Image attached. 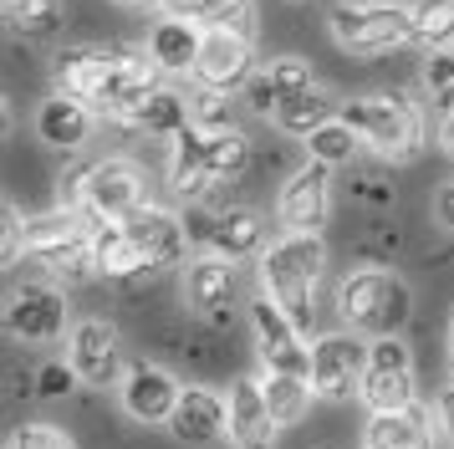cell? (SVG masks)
Segmentation results:
<instances>
[{"mask_svg": "<svg viewBox=\"0 0 454 449\" xmlns=\"http://www.w3.org/2000/svg\"><path fill=\"white\" fill-rule=\"evenodd\" d=\"M322 261H327L322 235H296V230H286V240H276L266 256H261V291H266L301 332H311V311H317V306H311V291H317Z\"/></svg>", "mask_w": 454, "mask_h": 449, "instance_id": "obj_1", "label": "cell"}, {"mask_svg": "<svg viewBox=\"0 0 454 449\" xmlns=\"http://www.w3.org/2000/svg\"><path fill=\"white\" fill-rule=\"evenodd\" d=\"M337 118L348 122L357 138L368 143L378 159H393L403 163L424 148V118L419 107L403 98H357V102H342Z\"/></svg>", "mask_w": 454, "mask_h": 449, "instance_id": "obj_2", "label": "cell"}, {"mask_svg": "<svg viewBox=\"0 0 454 449\" xmlns=\"http://www.w3.org/2000/svg\"><path fill=\"white\" fill-rule=\"evenodd\" d=\"M337 306H342V317H348L357 332H372V337H388L398 327L413 317V291L403 276H393V271H352L342 291H337Z\"/></svg>", "mask_w": 454, "mask_h": 449, "instance_id": "obj_3", "label": "cell"}, {"mask_svg": "<svg viewBox=\"0 0 454 449\" xmlns=\"http://www.w3.org/2000/svg\"><path fill=\"white\" fill-rule=\"evenodd\" d=\"M332 36L352 57H383L393 46L413 41V11L409 5H388V0H368V5H337L332 11Z\"/></svg>", "mask_w": 454, "mask_h": 449, "instance_id": "obj_4", "label": "cell"}, {"mask_svg": "<svg viewBox=\"0 0 454 449\" xmlns=\"http://www.w3.org/2000/svg\"><path fill=\"white\" fill-rule=\"evenodd\" d=\"M357 398L368 408H409L413 398V352L398 343V332L378 337L368 347V363H363V383H357Z\"/></svg>", "mask_w": 454, "mask_h": 449, "instance_id": "obj_5", "label": "cell"}, {"mask_svg": "<svg viewBox=\"0 0 454 449\" xmlns=\"http://www.w3.org/2000/svg\"><path fill=\"white\" fill-rule=\"evenodd\" d=\"M5 332L16 343H57L67 332V296L46 281H26L5 296Z\"/></svg>", "mask_w": 454, "mask_h": 449, "instance_id": "obj_6", "label": "cell"}, {"mask_svg": "<svg viewBox=\"0 0 454 449\" xmlns=\"http://www.w3.org/2000/svg\"><path fill=\"white\" fill-rule=\"evenodd\" d=\"M250 322H255V343H261V363L276 367V373H296V378H311V347L301 343L307 332L291 322L281 306L261 296L250 302Z\"/></svg>", "mask_w": 454, "mask_h": 449, "instance_id": "obj_7", "label": "cell"}, {"mask_svg": "<svg viewBox=\"0 0 454 449\" xmlns=\"http://www.w3.org/2000/svg\"><path fill=\"white\" fill-rule=\"evenodd\" d=\"M332 209V169L311 159L307 169H296L286 184H281V200H276V215L286 230L296 235H322Z\"/></svg>", "mask_w": 454, "mask_h": 449, "instance_id": "obj_8", "label": "cell"}, {"mask_svg": "<svg viewBox=\"0 0 454 449\" xmlns=\"http://www.w3.org/2000/svg\"><path fill=\"white\" fill-rule=\"evenodd\" d=\"M144 204V174L128 159H98L87 174L82 215L87 220H128Z\"/></svg>", "mask_w": 454, "mask_h": 449, "instance_id": "obj_9", "label": "cell"}, {"mask_svg": "<svg viewBox=\"0 0 454 449\" xmlns=\"http://www.w3.org/2000/svg\"><path fill=\"white\" fill-rule=\"evenodd\" d=\"M363 363H368V347L348 337V332H332L322 343L311 347V393L317 398H332V404H342L357 393L363 383Z\"/></svg>", "mask_w": 454, "mask_h": 449, "instance_id": "obj_10", "label": "cell"}, {"mask_svg": "<svg viewBox=\"0 0 454 449\" xmlns=\"http://www.w3.org/2000/svg\"><path fill=\"white\" fill-rule=\"evenodd\" d=\"M250 72H255V46H250V36H235V31L205 26L200 57H194V82H200V87L235 92V87H246L250 82Z\"/></svg>", "mask_w": 454, "mask_h": 449, "instance_id": "obj_11", "label": "cell"}, {"mask_svg": "<svg viewBox=\"0 0 454 449\" xmlns=\"http://www.w3.org/2000/svg\"><path fill=\"white\" fill-rule=\"evenodd\" d=\"M128 230L144 250V265L148 271H168V265L184 261L189 250V224L174 215V209H159V204H138L128 215Z\"/></svg>", "mask_w": 454, "mask_h": 449, "instance_id": "obj_12", "label": "cell"}, {"mask_svg": "<svg viewBox=\"0 0 454 449\" xmlns=\"http://www.w3.org/2000/svg\"><path fill=\"white\" fill-rule=\"evenodd\" d=\"M67 347H72V367H77L82 383L107 388L123 378V343H118V332L107 322H77Z\"/></svg>", "mask_w": 454, "mask_h": 449, "instance_id": "obj_13", "label": "cell"}, {"mask_svg": "<svg viewBox=\"0 0 454 449\" xmlns=\"http://www.w3.org/2000/svg\"><path fill=\"white\" fill-rule=\"evenodd\" d=\"M92 261H98L103 276H113V281H123V286H144L159 276V271L144 265V250L133 240L128 220H92Z\"/></svg>", "mask_w": 454, "mask_h": 449, "instance_id": "obj_14", "label": "cell"}, {"mask_svg": "<svg viewBox=\"0 0 454 449\" xmlns=\"http://www.w3.org/2000/svg\"><path fill=\"white\" fill-rule=\"evenodd\" d=\"M123 408L128 419H138V424H168V414L179 404V383H174V373L153 363H138L123 373Z\"/></svg>", "mask_w": 454, "mask_h": 449, "instance_id": "obj_15", "label": "cell"}, {"mask_svg": "<svg viewBox=\"0 0 454 449\" xmlns=\"http://www.w3.org/2000/svg\"><path fill=\"white\" fill-rule=\"evenodd\" d=\"M168 429L184 445H215L230 434V404L209 388H179V404L168 414Z\"/></svg>", "mask_w": 454, "mask_h": 449, "instance_id": "obj_16", "label": "cell"}, {"mask_svg": "<svg viewBox=\"0 0 454 449\" xmlns=\"http://www.w3.org/2000/svg\"><path fill=\"white\" fill-rule=\"evenodd\" d=\"M230 296H235V261L225 256H200V261H189V276H184V302L194 317H205V322H220L230 311Z\"/></svg>", "mask_w": 454, "mask_h": 449, "instance_id": "obj_17", "label": "cell"}, {"mask_svg": "<svg viewBox=\"0 0 454 449\" xmlns=\"http://www.w3.org/2000/svg\"><path fill=\"white\" fill-rule=\"evenodd\" d=\"M168 143H174V154H168V184H174V194L189 204L205 200L209 184H215V174H209V133L200 122H189Z\"/></svg>", "mask_w": 454, "mask_h": 449, "instance_id": "obj_18", "label": "cell"}, {"mask_svg": "<svg viewBox=\"0 0 454 449\" xmlns=\"http://www.w3.org/2000/svg\"><path fill=\"white\" fill-rule=\"evenodd\" d=\"M311 87V67L301 57H276L266 61L261 72H250L246 82V102L250 113H261V118H276V107L286 98H296V92H307Z\"/></svg>", "mask_w": 454, "mask_h": 449, "instance_id": "obj_19", "label": "cell"}, {"mask_svg": "<svg viewBox=\"0 0 454 449\" xmlns=\"http://www.w3.org/2000/svg\"><path fill=\"white\" fill-rule=\"evenodd\" d=\"M230 445L235 449H270L276 445V419L266 408V393L255 378H240L230 388Z\"/></svg>", "mask_w": 454, "mask_h": 449, "instance_id": "obj_20", "label": "cell"}, {"mask_svg": "<svg viewBox=\"0 0 454 449\" xmlns=\"http://www.w3.org/2000/svg\"><path fill=\"white\" fill-rule=\"evenodd\" d=\"M363 449H429V408H372Z\"/></svg>", "mask_w": 454, "mask_h": 449, "instance_id": "obj_21", "label": "cell"}, {"mask_svg": "<svg viewBox=\"0 0 454 449\" xmlns=\"http://www.w3.org/2000/svg\"><path fill=\"white\" fill-rule=\"evenodd\" d=\"M92 107L77 98H67V92H57V98L42 102V113H36V133H42V143H51V148H62V154H77L87 143V133H92Z\"/></svg>", "mask_w": 454, "mask_h": 449, "instance_id": "obj_22", "label": "cell"}, {"mask_svg": "<svg viewBox=\"0 0 454 449\" xmlns=\"http://www.w3.org/2000/svg\"><path fill=\"white\" fill-rule=\"evenodd\" d=\"M205 245L215 256H225V261H250L266 245V224H261L255 209H220V215H209Z\"/></svg>", "mask_w": 454, "mask_h": 449, "instance_id": "obj_23", "label": "cell"}, {"mask_svg": "<svg viewBox=\"0 0 454 449\" xmlns=\"http://www.w3.org/2000/svg\"><path fill=\"white\" fill-rule=\"evenodd\" d=\"M200 41H205V26H200V20L164 16V20H153V31H148V46H144V51L159 61L164 72H194Z\"/></svg>", "mask_w": 454, "mask_h": 449, "instance_id": "obj_24", "label": "cell"}, {"mask_svg": "<svg viewBox=\"0 0 454 449\" xmlns=\"http://www.w3.org/2000/svg\"><path fill=\"white\" fill-rule=\"evenodd\" d=\"M128 128H138V133H148V138H174L179 128H189V102L179 98V92H168V87H159V92H148L133 113H128Z\"/></svg>", "mask_w": 454, "mask_h": 449, "instance_id": "obj_25", "label": "cell"}, {"mask_svg": "<svg viewBox=\"0 0 454 449\" xmlns=\"http://www.w3.org/2000/svg\"><path fill=\"white\" fill-rule=\"evenodd\" d=\"M337 107H342V102L332 98L327 87L311 82L307 92H296V98H286L281 107H276V128L291 133V138H307L311 128H322L327 118H337Z\"/></svg>", "mask_w": 454, "mask_h": 449, "instance_id": "obj_26", "label": "cell"}, {"mask_svg": "<svg viewBox=\"0 0 454 449\" xmlns=\"http://www.w3.org/2000/svg\"><path fill=\"white\" fill-rule=\"evenodd\" d=\"M261 393H266V408H270V419H276V429L301 424V414H307V404H311V378L266 367V373H261Z\"/></svg>", "mask_w": 454, "mask_h": 449, "instance_id": "obj_27", "label": "cell"}, {"mask_svg": "<svg viewBox=\"0 0 454 449\" xmlns=\"http://www.w3.org/2000/svg\"><path fill=\"white\" fill-rule=\"evenodd\" d=\"M31 261L42 265L51 281H67V286L87 281V276L98 271V261H92V224H87L82 235H72V240L51 245V250H42V256H31Z\"/></svg>", "mask_w": 454, "mask_h": 449, "instance_id": "obj_28", "label": "cell"}, {"mask_svg": "<svg viewBox=\"0 0 454 449\" xmlns=\"http://www.w3.org/2000/svg\"><path fill=\"white\" fill-rule=\"evenodd\" d=\"M87 215L82 209H51V215H36V220H21V250L26 256H42V250H51V245L72 240V235H82L87 230Z\"/></svg>", "mask_w": 454, "mask_h": 449, "instance_id": "obj_29", "label": "cell"}, {"mask_svg": "<svg viewBox=\"0 0 454 449\" xmlns=\"http://www.w3.org/2000/svg\"><path fill=\"white\" fill-rule=\"evenodd\" d=\"M357 148H363V138H357L342 118H327L322 128H311V133H307V154L317 163H327V169L352 163V159H357Z\"/></svg>", "mask_w": 454, "mask_h": 449, "instance_id": "obj_30", "label": "cell"}, {"mask_svg": "<svg viewBox=\"0 0 454 449\" xmlns=\"http://www.w3.org/2000/svg\"><path fill=\"white\" fill-rule=\"evenodd\" d=\"M413 41L424 51L454 46V0H413Z\"/></svg>", "mask_w": 454, "mask_h": 449, "instance_id": "obj_31", "label": "cell"}, {"mask_svg": "<svg viewBox=\"0 0 454 449\" xmlns=\"http://www.w3.org/2000/svg\"><path fill=\"white\" fill-rule=\"evenodd\" d=\"M5 16H11V26H16V36L26 41H46L62 31V0H11L5 5Z\"/></svg>", "mask_w": 454, "mask_h": 449, "instance_id": "obj_32", "label": "cell"}, {"mask_svg": "<svg viewBox=\"0 0 454 449\" xmlns=\"http://www.w3.org/2000/svg\"><path fill=\"white\" fill-rule=\"evenodd\" d=\"M246 163H250V138L240 128H215L209 133V174H215V184L246 174Z\"/></svg>", "mask_w": 454, "mask_h": 449, "instance_id": "obj_33", "label": "cell"}, {"mask_svg": "<svg viewBox=\"0 0 454 449\" xmlns=\"http://www.w3.org/2000/svg\"><path fill=\"white\" fill-rule=\"evenodd\" d=\"M200 26H220V31H235V36H250L255 31V0H205Z\"/></svg>", "mask_w": 454, "mask_h": 449, "instance_id": "obj_34", "label": "cell"}, {"mask_svg": "<svg viewBox=\"0 0 454 449\" xmlns=\"http://www.w3.org/2000/svg\"><path fill=\"white\" fill-rule=\"evenodd\" d=\"M424 92L434 98V107H454V46H439L424 57Z\"/></svg>", "mask_w": 454, "mask_h": 449, "instance_id": "obj_35", "label": "cell"}, {"mask_svg": "<svg viewBox=\"0 0 454 449\" xmlns=\"http://www.w3.org/2000/svg\"><path fill=\"white\" fill-rule=\"evenodd\" d=\"M77 383H82V378H77L72 358H57V363H42V367H36V378H31V393H36V398H67V393H72Z\"/></svg>", "mask_w": 454, "mask_h": 449, "instance_id": "obj_36", "label": "cell"}, {"mask_svg": "<svg viewBox=\"0 0 454 449\" xmlns=\"http://www.w3.org/2000/svg\"><path fill=\"white\" fill-rule=\"evenodd\" d=\"M189 118L200 122L205 133H215V128H235V122H230V92H220V87H205V92L194 98V107H189Z\"/></svg>", "mask_w": 454, "mask_h": 449, "instance_id": "obj_37", "label": "cell"}, {"mask_svg": "<svg viewBox=\"0 0 454 449\" xmlns=\"http://www.w3.org/2000/svg\"><path fill=\"white\" fill-rule=\"evenodd\" d=\"M11 449H77L72 445V434L57 424H21L11 434Z\"/></svg>", "mask_w": 454, "mask_h": 449, "instance_id": "obj_38", "label": "cell"}, {"mask_svg": "<svg viewBox=\"0 0 454 449\" xmlns=\"http://www.w3.org/2000/svg\"><path fill=\"white\" fill-rule=\"evenodd\" d=\"M21 256V215L0 200V265H11Z\"/></svg>", "mask_w": 454, "mask_h": 449, "instance_id": "obj_39", "label": "cell"}, {"mask_svg": "<svg viewBox=\"0 0 454 449\" xmlns=\"http://www.w3.org/2000/svg\"><path fill=\"white\" fill-rule=\"evenodd\" d=\"M98 163V159H92ZM92 163H72V169H62V184H57V189H62V204L67 209H82V194H87V174H92Z\"/></svg>", "mask_w": 454, "mask_h": 449, "instance_id": "obj_40", "label": "cell"}, {"mask_svg": "<svg viewBox=\"0 0 454 449\" xmlns=\"http://www.w3.org/2000/svg\"><path fill=\"white\" fill-rule=\"evenodd\" d=\"M434 220L444 224V230H454V184H444V189L434 194Z\"/></svg>", "mask_w": 454, "mask_h": 449, "instance_id": "obj_41", "label": "cell"}, {"mask_svg": "<svg viewBox=\"0 0 454 449\" xmlns=\"http://www.w3.org/2000/svg\"><path fill=\"white\" fill-rule=\"evenodd\" d=\"M164 5V16H184V20H200V11H205V0H159Z\"/></svg>", "mask_w": 454, "mask_h": 449, "instance_id": "obj_42", "label": "cell"}, {"mask_svg": "<svg viewBox=\"0 0 454 449\" xmlns=\"http://www.w3.org/2000/svg\"><path fill=\"white\" fill-rule=\"evenodd\" d=\"M357 194H363L368 204H388L393 200V189L383 179H363V184H357Z\"/></svg>", "mask_w": 454, "mask_h": 449, "instance_id": "obj_43", "label": "cell"}, {"mask_svg": "<svg viewBox=\"0 0 454 449\" xmlns=\"http://www.w3.org/2000/svg\"><path fill=\"white\" fill-rule=\"evenodd\" d=\"M439 424H444V434L454 439V383L439 393Z\"/></svg>", "mask_w": 454, "mask_h": 449, "instance_id": "obj_44", "label": "cell"}, {"mask_svg": "<svg viewBox=\"0 0 454 449\" xmlns=\"http://www.w3.org/2000/svg\"><path fill=\"white\" fill-rule=\"evenodd\" d=\"M439 143H444V154H454V107L444 113V122H439Z\"/></svg>", "mask_w": 454, "mask_h": 449, "instance_id": "obj_45", "label": "cell"}, {"mask_svg": "<svg viewBox=\"0 0 454 449\" xmlns=\"http://www.w3.org/2000/svg\"><path fill=\"white\" fill-rule=\"evenodd\" d=\"M11 128H16V118H11V102H5V92H0V143L11 138Z\"/></svg>", "mask_w": 454, "mask_h": 449, "instance_id": "obj_46", "label": "cell"}, {"mask_svg": "<svg viewBox=\"0 0 454 449\" xmlns=\"http://www.w3.org/2000/svg\"><path fill=\"white\" fill-rule=\"evenodd\" d=\"M450 367H454V311H450Z\"/></svg>", "mask_w": 454, "mask_h": 449, "instance_id": "obj_47", "label": "cell"}, {"mask_svg": "<svg viewBox=\"0 0 454 449\" xmlns=\"http://www.w3.org/2000/svg\"><path fill=\"white\" fill-rule=\"evenodd\" d=\"M123 5H138V11H148V5H159V0H123Z\"/></svg>", "mask_w": 454, "mask_h": 449, "instance_id": "obj_48", "label": "cell"}, {"mask_svg": "<svg viewBox=\"0 0 454 449\" xmlns=\"http://www.w3.org/2000/svg\"><path fill=\"white\" fill-rule=\"evenodd\" d=\"M291 5H307V0H291Z\"/></svg>", "mask_w": 454, "mask_h": 449, "instance_id": "obj_49", "label": "cell"}, {"mask_svg": "<svg viewBox=\"0 0 454 449\" xmlns=\"http://www.w3.org/2000/svg\"><path fill=\"white\" fill-rule=\"evenodd\" d=\"M5 5H11V0H0V11H5Z\"/></svg>", "mask_w": 454, "mask_h": 449, "instance_id": "obj_50", "label": "cell"}, {"mask_svg": "<svg viewBox=\"0 0 454 449\" xmlns=\"http://www.w3.org/2000/svg\"><path fill=\"white\" fill-rule=\"evenodd\" d=\"M322 449H332V445H322Z\"/></svg>", "mask_w": 454, "mask_h": 449, "instance_id": "obj_51", "label": "cell"}]
</instances>
